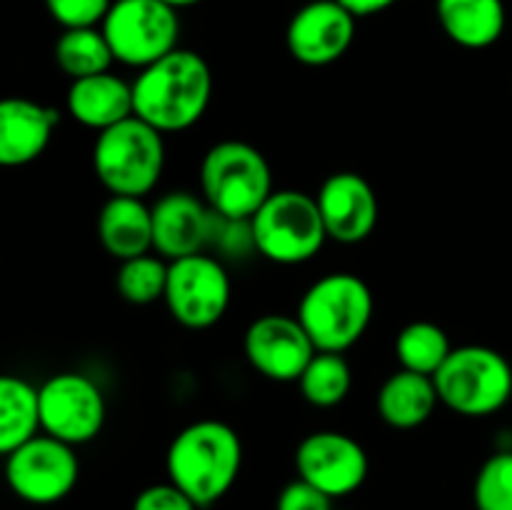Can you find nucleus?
<instances>
[{
    "mask_svg": "<svg viewBox=\"0 0 512 510\" xmlns=\"http://www.w3.org/2000/svg\"><path fill=\"white\" fill-rule=\"evenodd\" d=\"M300 395L315 408H335L348 398L353 388V373L343 353H318L308 363L298 380Z\"/></svg>",
    "mask_w": 512,
    "mask_h": 510,
    "instance_id": "obj_25",
    "label": "nucleus"
},
{
    "mask_svg": "<svg viewBox=\"0 0 512 510\" xmlns=\"http://www.w3.org/2000/svg\"><path fill=\"white\" fill-rule=\"evenodd\" d=\"M245 358L255 373L275 383H298L318 353L298 315L268 313L248 325L243 338Z\"/></svg>",
    "mask_w": 512,
    "mask_h": 510,
    "instance_id": "obj_13",
    "label": "nucleus"
},
{
    "mask_svg": "<svg viewBox=\"0 0 512 510\" xmlns=\"http://www.w3.org/2000/svg\"><path fill=\"white\" fill-rule=\"evenodd\" d=\"M115 60L128 68H148L180 48L178 8L163 0H113L103 25Z\"/></svg>",
    "mask_w": 512,
    "mask_h": 510,
    "instance_id": "obj_8",
    "label": "nucleus"
},
{
    "mask_svg": "<svg viewBox=\"0 0 512 510\" xmlns=\"http://www.w3.org/2000/svg\"><path fill=\"white\" fill-rule=\"evenodd\" d=\"M168 265V260L153 253L123 260L115 273V288L120 298L133 305H150L155 300H163L165 285H168Z\"/></svg>",
    "mask_w": 512,
    "mask_h": 510,
    "instance_id": "obj_26",
    "label": "nucleus"
},
{
    "mask_svg": "<svg viewBox=\"0 0 512 510\" xmlns=\"http://www.w3.org/2000/svg\"><path fill=\"white\" fill-rule=\"evenodd\" d=\"M163 3L173 5V8H178V10H183V8H190V5L203 3V0H163Z\"/></svg>",
    "mask_w": 512,
    "mask_h": 510,
    "instance_id": "obj_32",
    "label": "nucleus"
},
{
    "mask_svg": "<svg viewBox=\"0 0 512 510\" xmlns=\"http://www.w3.org/2000/svg\"><path fill=\"white\" fill-rule=\"evenodd\" d=\"M250 230L255 250L278 265L308 263L330 240L315 195L293 188L275 190L250 218Z\"/></svg>",
    "mask_w": 512,
    "mask_h": 510,
    "instance_id": "obj_7",
    "label": "nucleus"
},
{
    "mask_svg": "<svg viewBox=\"0 0 512 510\" xmlns=\"http://www.w3.org/2000/svg\"><path fill=\"white\" fill-rule=\"evenodd\" d=\"M340 510H348V508H340Z\"/></svg>",
    "mask_w": 512,
    "mask_h": 510,
    "instance_id": "obj_33",
    "label": "nucleus"
},
{
    "mask_svg": "<svg viewBox=\"0 0 512 510\" xmlns=\"http://www.w3.org/2000/svg\"><path fill=\"white\" fill-rule=\"evenodd\" d=\"M440 403L433 375L395 370L378 390V415L395 430H413L428 423Z\"/></svg>",
    "mask_w": 512,
    "mask_h": 510,
    "instance_id": "obj_21",
    "label": "nucleus"
},
{
    "mask_svg": "<svg viewBox=\"0 0 512 510\" xmlns=\"http://www.w3.org/2000/svg\"><path fill=\"white\" fill-rule=\"evenodd\" d=\"M40 388L18 375L0 378V453L8 455L40 435Z\"/></svg>",
    "mask_w": 512,
    "mask_h": 510,
    "instance_id": "obj_22",
    "label": "nucleus"
},
{
    "mask_svg": "<svg viewBox=\"0 0 512 510\" xmlns=\"http://www.w3.org/2000/svg\"><path fill=\"white\" fill-rule=\"evenodd\" d=\"M113 0H45L50 18L63 30L100 28Z\"/></svg>",
    "mask_w": 512,
    "mask_h": 510,
    "instance_id": "obj_28",
    "label": "nucleus"
},
{
    "mask_svg": "<svg viewBox=\"0 0 512 510\" xmlns=\"http://www.w3.org/2000/svg\"><path fill=\"white\" fill-rule=\"evenodd\" d=\"M440 403L465 418H488L512 398V365L488 345L453 348L433 375Z\"/></svg>",
    "mask_w": 512,
    "mask_h": 510,
    "instance_id": "obj_6",
    "label": "nucleus"
},
{
    "mask_svg": "<svg viewBox=\"0 0 512 510\" xmlns=\"http://www.w3.org/2000/svg\"><path fill=\"white\" fill-rule=\"evenodd\" d=\"M345 10L355 15V18H368V15H378L383 10L393 8L398 0H338Z\"/></svg>",
    "mask_w": 512,
    "mask_h": 510,
    "instance_id": "obj_31",
    "label": "nucleus"
},
{
    "mask_svg": "<svg viewBox=\"0 0 512 510\" xmlns=\"http://www.w3.org/2000/svg\"><path fill=\"white\" fill-rule=\"evenodd\" d=\"M230 275L218 258L208 253L170 260L165 305L178 325L188 330L213 328L228 313Z\"/></svg>",
    "mask_w": 512,
    "mask_h": 510,
    "instance_id": "obj_9",
    "label": "nucleus"
},
{
    "mask_svg": "<svg viewBox=\"0 0 512 510\" xmlns=\"http://www.w3.org/2000/svg\"><path fill=\"white\" fill-rule=\"evenodd\" d=\"M315 200H318L328 238L335 243H363L378 225V195L360 173L340 170V173L328 175Z\"/></svg>",
    "mask_w": 512,
    "mask_h": 510,
    "instance_id": "obj_16",
    "label": "nucleus"
},
{
    "mask_svg": "<svg viewBox=\"0 0 512 510\" xmlns=\"http://www.w3.org/2000/svg\"><path fill=\"white\" fill-rule=\"evenodd\" d=\"M55 63L70 80L108 73L115 55L100 28L63 30L55 40Z\"/></svg>",
    "mask_w": 512,
    "mask_h": 510,
    "instance_id": "obj_23",
    "label": "nucleus"
},
{
    "mask_svg": "<svg viewBox=\"0 0 512 510\" xmlns=\"http://www.w3.org/2000/svg\"><path fill=\"white\" fill-rule=\"evenodd\" d=\"M373 293L353 273H328L315 280L298 305V320L323 353L353 348L373 320Z\"/></svg>",
    "mask_w": 512,
    "mask_h": 510,
    "instance_id": "obj_4",
    "label": "nucleus"
},
{
    "mask_svg": "<svg viewBox=\"0 0 512 510\" xmlns=\"http://www.w3.org/2000/svg\"><path fill=\"white\" fill-rule=\"evenodd\" d=\"M130 510H198L195 500L175 483H155L140 490Z\"/></svg>",
    "mask_w": 512,
    "mask_h": 510,
    "instance_id": "obj_29",
    "label": "nucleus"
},
{
    "mask_svg": "<svg viewBox=\"0 0 512 510\" xmlns=\"http://www.w3.org/2000/svg\"><path fill=\"white\" fill-rule=\"evenodd\" d=\"M370 460L363 445L340 430H318L300 440L295 473L330 498H345L363 488Z\"/></svg>",
    "mask_w": 512,
    "mask_h": 510,
    "instance_id": "obj_12",
    "label": "nucleus"
},
{
    "mask_svg": "<svg viewBox=\"0 0 512 510\" xmlns=\"http://www.w3.org/2000/svg\"><path fill=\"white\" fill-rule=\"evenodd\" d=\"M65 108L75 123L103 133L135 115L133 83L113 75L110 70L90 78L70 80Z\"/></svg>",
    "mask_w": 512,
    "mask_h": 510,
    "instance_id": "obj_18",
    "label": "nucleus"
},
{
    "mask_svg": "<svg viewBox=\"0 0 512 510\" xmlns=\"http://www.w3.org/2000/svg\"><path fill=\"white\" fill-rule=\"evenodd\" d=\"M355 15L338 0H310L295 10L285 30V45L298 63L323 68L350 50L355 40Z\"/></svg>",
    "mask_w": 512,
    "mask_h": 510,
    "instance_id": "obj_14",
    "label": "nucleus"
},
{
    "mask_svg": "<svg viewBox=\"0 0 512 510\" xmlns=\"http://www.w3.org/2000/svg\"><path fill=\"white\" fill-rule=\"evenodd\" d=\"M218 215L198 195L173 190L153 205V253L170 260L203 253L213 243Z\"/></svg>",
    "mask_w": 512,
    "mask_h": 510,
    "instance_id": "obj_15",
    "label": "nucleus"
},
{
    "mask_svg": "<svg viewBox=\"0 0 512 510\" xmlns=\"http://www.w3.org/2000/svg\"><path fill=\"white\" fill-rule=\"evenodd\" d=\"M453 353L448 333L430 320L408 323L395 338V358L400 368L420 375H435Z\"/></svg>",
    "mask_w": 512,
    "mask_h": 510,
    "instance_id": "obj_24",
    "label": "nucleus"
},
{
    "mask_svg": "<svg viewBox=\"0 0 512 510\" xmlns=\"http://www.w3.org/2000/svg\"><path fill=\"white\" fill-rule=\"evenodd\" d=\"M80 478L73 445L43 433L5 455V480L20 500L53 505L68 498Z\"/></svg>",
    "mask_w": 512,
    "mask_h": 510,
    "instance_id": "obj_10",
    "label": "nucleus"
},
{
    "mask_svg": "<svg viewBox=\"0 0 512 510\" xmlns=\"http://www.w3.org/2000/svg\"><path fill=\"white\" fill-rule=\"evenodd\" d=\"M200 193L215 215L250 220L275 193L268 158L243 140H220L200 163Z\"/></svg>",
    "mask_w": 512,
    "mask_h": 510,
    "instance_id": "obj_3",
    "label": "nucleus"
},
{
    "mask_svg": "<svg viewBox=\"0 0 512 510\" xmlns=\"http://www.w3.org/2000/svg\"><path fill=\"white\" fill-rule=\"evenodd\" d=\"M435 15L443 33L468 50L498 43L508 23L503 0H435Z\"/></svg>",
    "mask_w": 512,
    "mask_h": 510,
    "instance_id": "obj_20",
    "label": "nucleus"
},
{
    "mask_svg": "<svg viewBox=\"0 0 512 510\" xmlns=\"http://www.w3.org/2000/svg\"><path fill=\"white\" fill-rule=\"evenodd\" d=\"M98 240L120 263L153 253V208L143 198L110 195L98 213Z\"/></svg>",
    "mask_w": 512,
    "mask_h": 510,
    "instance_id": "obj_19",
    "label": "nucleus"
},
{
    "mask_svg": "<svg viewBox=\"0 0 512 510\" xmlns=\"http://www.w3.org/2000/svg\"><path fill=\"white\" fill-rule=\"evenodd\" d=\"M473 505L475 510H512V450H498L480 465Z\"/></svg>",
    "mask_w": 512,
    "mask_h": 510,
    "instance_id": "obj_27",
    "label": "nucleus"
},
{
    "mask_svg": "<svg viewBox=\"0 0 512 510\" xmlns=\"http://www.w3.org/2000/svg\"><path fill=\"white\" fill-rule=\"evenodd\" d=\"M213 98L208 60L188 48H175L143 68L133 80L135 115L160 133L193 128Z\"/></svg>",
    "mask_w": 512,
    "mask_h": 510,
    "instance_id": "obj_1",
    "label": "nucleus"
},
{
    "mask_svg": "<svg viewBox=\"0 0 512 510\" xmlns=\"http://www.w3.org/2000/svg\"><path fill=\"white\" fill-rule=\"evenodd\" d=\"M93 170L110 195L143 198L153 193L165 170V140L138 115L98 133Z\"/></svg>",
    "mask_w": 512,
    "mask_h": 510,
    "instance_id": "obj_5",
    "label": "nucleus"
},
{
    "mask_svg": "<svg viewBox=\"0 0 512 510\" xmlns=\"http://www.w3.org/2000/svg\"><path fill=\"white\" fill-rule=\"evenodd\" d=\"M168 480L210 508L230 493L243 468L240 435L223 420H198L180 430L165 455Z\"/></svg>",
    "mask_w": 512,
    "mask_h": 510,
    "instance_id": "obj_2",
    "label": "nucleus"
},
{
    "mask_svg": "<svg viewBox=\"0 0 512 510\" xmlns=\"http://www.w3.org/2000/svg\"><path fill=\"white\" fill-rule=\"evenodd\" d=\"M108 415L105 395L83 373H55L40 385V423L43 433L68 445L90 443L100 435Z\"/></svg>",
    "mask_w": 512,
    "mask_h": 510,
    "instance_id": "obj_11",
    "label": "nucleus"
},
{
    "mask_svg": "<svg viewBox=\"0 0 512 510\" xmlns=\"http://www.w3.org/2000/svg\"><path fill=\"white\" fill-rule=\"evenodd\" d=\"M275 510H335L333 498L310 485L308 480L295 478L285 485L275 500Z\"/></svg>",
    "mask_w": 512,
    "mask_h": 510,
    "instance_id": "obj_30",
    "label": "nucleus"
},
{
    "mask_svg": "<svg viewBox=\"0 0 512 510\" xmlns=\"http://www.w3.org/2000/svg\"><path fill=\"white\" fill-rule=\"evenodd\" d=\"M60 113L30 98H5L0 103V163L20 168L45 153Z\"/></svg>",
    "mask_w": 512,
    "mask_h": 510,
    "instance_id": "obj_17",
    "label": "nucleus"
}]
</instances>
